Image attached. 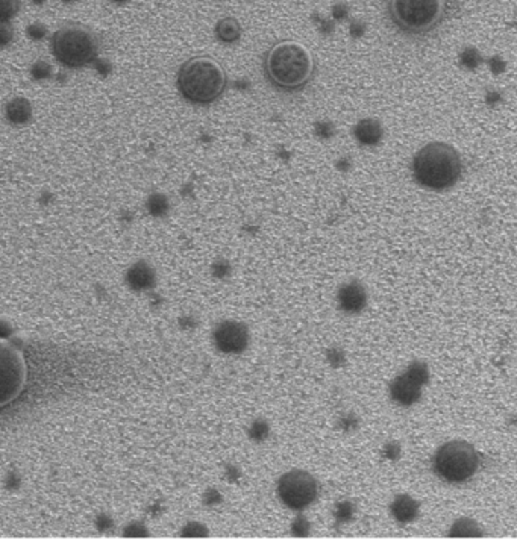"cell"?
<instances>
[{
  "mask_svg": "<svg viewBox=\"0 0 517 547\" xmlns=\"http://www.w3.org/2000/svg\"><path fill=\"white\" fill-rule=\"evenodd\" d=\"M293 532H295V535L297 534V535H305V534H308L310 532V523L306 522L305 519H297V520H295V523H293Z\"/></svg>",
  "mask_w": 517,
  "mask_h": 547,
  "instance_id": "484cf974",
  "label": "cell"
},
{
  "mask_svg": "<svg viewBox=\"0 0 517 547\" xmlns=\"http://www.w3.org/2000/svg\"><path fill=\"white\" fill-rule=\"evenodd\" d=\"M96 526H97V529H99L101 532H105V530L111 529L112 522H111V519H108L107 515H101L99 519H97V522H96Z\"/></svg>",
  "mask_w": 517,
  "mask_h": 547,
  "instance_id": "f1b7e54d",
  "label": "cell"
},
{
  "mask_svg": "<svg viewBox=\"0 0 517 547\" xmlns=\"http://www.w3.org/2000/svg\"><path fill=\"white\" fill-rule=\"evenodd\" d=\"M268 432H271V428H268V423L264 420H255L249 429V436L253 441H257V443H261V441L267 440L268 437Z\"/></svg>",
  "mask_w": 517,
  "mask_h": 547,
  "instance_id": "ffe728a7",
  "label": "cell"
},
{
  "mask_svg": "<svg viewBox=\"0 0 517 547\" xmlns=\"http://www.w3.org/2000/svg\"><path fill=\"white\" fill-rule=\"evenodd\" d=\"M50 50L56 61L65 69L81 70L97 61L101 43L92 29L67 25L52 35Z\"/></svg>",
  "mask_w": 517,
  "mask_h": 547,
  "instance_id": "277c9868",
  "label": "cell"
},
{
  "mask_svg": "<svg viewBox=\"0 0 517 547\" xmlns=\"http://www.w3.org/2000/svg\"><path fill=\"white\" fill-rule=\"evenodd\" d=\"M430 380L428 365L421 361L411 363L390 385L392 399L401 407H411L422 397V388Z\"/></svg>",
  "mask_w": 517,
  "mask_h": 547,
  "instance_id": "9c48e42d",
  "label": "cell"
},
{
  "mask_svg": "<svg viewBox=\"0 0 517 547\" xmlns=\"http://www.w3.org/2000/svg\"><path fill=\"white\" fill-rule=\"evenodd\" d=\"M21 10V0H0V21L11 23Z\"/></svg>",
  "mask_w": 517,
  "mask_h": 547,
  "instance_id": "ac0fdd59",
  "label": "cell"
},
{
  "mask_svg": "<svg viewBox=\"0 0 517 547\" xmlns=\"http://www.w3.org/2000/svg\"><path fill=\"white\" fill-rule=\"evenodd\" d=\"M31 76L35 81L49 79L52 76V65L46 61H43V59H40V61H35L31 65Z\"/></svg>",
  "mask_w": 517,
  "mask_h": 547,
  "instance_id": "44dd1931",
  "label": "cell"
},
{
  "mask_svg": "<svg viewBox=\"0 0 517 547\" xmlns=\"http://www.w3.org/2000/svg\"><path fill=\"white\" fill-rule=\"evenodd\" d=\"M449 534H451V537H481L483 530L478 526L476 522L470 519H460L452 524Z\"/></svg>",
  "mask_w": 517,
  "mask_h": 547,
  "instance_id": "e0dca14e",
  "label": "cell"
},
{
  "mask_svg": "<svg viewBox=\"0 0 517 547\" xmlns=\"http://www.w3.org/2000/svg\"><path fill=\"white\" fill-rule=\"evenodd\" d=\"M337 301L343 312L359 314L367 305V291L358 281L344 282L339 288Z\"/></svg>",
  "mask_w": 517,
  "mask_h": 547,
  "instance_id": "8fae6325",
  "label": "cell"
},
{
  "mask_svg": "<svg viewBox=\"0 0 517 547\" xmlns=\"http://www.w3.org/2000/svg\"><path fill=\"white\" fill-rule=\"evenodd\" d=\"M317 481L305 470H290L281 476L278 482V496L281 502L293 511H302L313 505L317 499Z\"/></svg>",
  "mask_w": 517,
  "mask_h": 547,
  "instance_id": "ba28073f",
  "label": "cell"
},
{
  "mask_svg": "<svg viewBox=\"0 0 517 547\" xmlns=\"http://www.w3.org/2000/svg\"><path fill=\"white\" fill-rule=\"evenodd\" d=\"M213 341L222 354L238 355L243 354L251 343V334L246 325L235 320H224L215 326Z\"/></svg>",
  "mask_w": 517,
  "mask_h": 547,
  "instance_id": "30bf717a",
  "label": "cell"
},
{
  "mask_svg": "<svg viewBox=\"0 0 517 547\" xmlns=\"http://www.w3.org/2000/svg\"><path fill=\"white\" fill-rule=\"evenodd\" d=\"M328 356H329V363H331V365H341L344 363V354L341 350H337V349L329 350Z\"/></svg>",
  "mask_w": 517,
  "mask_h": 547,
  "instance_id": "4316f807",
  "label": "cell"
},
{
  "mask_svg": "<svg viewBox=\"0 0 517 547\" xmlns=\"http://www.w3.org/2000/svg\"><path fill=\"white\" fill-rule=\"evenodd\" d=\"M59 2H63L64 5H70V3H74V2H76V0H59Z\"/></svg>",
  "mask_w": 517,
  "mask_h": 547,
  "instance_id": "d6a6232c",
  "label": "cell"
},
{
  "mask_svg": "<svg viewBox=\"0 0 517 547\" xmlns=\"http://www.w3.org/2000/svg\"><path fill=\"white\" fill-rule=\"evenodd\" d=\"M32 3L36 6H43L44 3H46V0H32Z\"/></svg>",
  "mask_w": 517,
  "mask_h": 547,
  "instance_id": "1f68e13d",
  "label": "cell"
},
{
  "mask_svg": "<svg viewBox=\"0 0 517 547\" xmlns=\"http://www.w3.org/2000/svg\"><path fill=\"white\" fill-rule=\"evenodd\" d=\"M49 31H48V26L40 23V21H35V23H31L26 28V35L29 40L32 41H43L46 40Z\"/></svg>",
  "mask_w": 517,
  "mask_h": 547,
  "instance_id": "7402d4cb",
  "label": "cell"
},
{
  "mask_svg": "<svg viewBox=\"0 0 517 547\" xmlns=\"http://www.w3.org/2000/svg\"><path fill=\"white\" fill-rule=\"evenodd\" d=\"M388 11L393 23L405 32H423L437 23L441 0H390Z\"/></svg>",
  "mask_w": 517,
  "mask_h": 547,
  "instance_id": "8992f818",
  "label": "cell"
},
{
  "mask_svg": "<svg viewBox=\"0 0 517 547\" xmlns=\"http://www.w3.org/2000/svg\"><path fill=\"white\" fill-rule=\"evenodd\" d=\"M419 508H421V505H419L417 500L408 496V494H401V496H396V499L392 502L390 513L396 522L405 524L417 519Z\"/></svg>",
  "mask_w": 517,
  "mask_h": 547,
  "instance_id": "9a60e30c",
  "label": "cell"
},
{
  "mask_svg": "<svg viewBox=\"0 0 517 547\" xmlns=\"http://www.w3.org/2000/svg\"><path fill=\"white\" fill-rule=\"evenodd\" d=\"M350 514H352V506L349 504H346V502H343V504L337 506V517H339L341 522L348 520Z\"/></svg>",
  "mask_w": 517,
  "mask_h": 547,
  "instance_id": "83f0119b",
  "label": "cell"
},
{
  "mask_svg": "<svg viewBox=\"0 0 517 547\" xmlns=\"http://www.w3.org/2000/svg\"><path fill=\"white\" fill-rule=\"evenodd\" d=\"M123 534L127 537H138V535H147V529L143 524L138 523V522H132L127 524V526L123 529Z\"/></svg>",
  "mask_w": 517,
  "mask_h": 547,
  "instance_id": "d4e9b609",
  "label": "cell"
},
{
  "mask_svg": "<svg viewBox=\"0 0 517 547\" xmlns=\"http://www.w3.org/2000/svg\"><path fill=\"white\" fill-rule=\"evenodd\" d=\"M32 103L26 97H14L5 107V118L12 126H25L32 120Z\"/></svg>",
  "mask_w": 517,
  "mask_h": 547,
  "instance_id": "4fadbf2b",
  "label": "cell"
},
{
  "mask_svg": "<svg viewBox=\"0 0 517 547\" xmlns=\"http://www.w3.org/2000/svg\"><path fill=\"white\" fill-rule=\"evenodd\" d=\"M354 137L361 146H377L382 138V126L374 118H361L354 126Z\"/></svg>",
  "mask_w": 517,
  "mask_h": 547,
  "instance_id": "5bb4252c",
  "label": "cell"
},
{
  "mask_svg": "<svg viewBox=\"0 0 517 547\" xmlns=\"http://www.w3.org/2000/svg\"><path fill=\"white\" fill-rule=\"evenodd\" d=\"M461 175L458 152L446 143H430L419 151L413 160V176L419 185L430 190L452 186Z\"/></svg>",
  "mask_w": 517,
  "mask_h": 547,
  "instance_id": "3957f363",
  "label": "cell"
},
{
  "mask_svg": "<svg viewBox=\"0 0 517 547\" xmlns=\"http://www.w3.org/2000/svg\"><path fill=\"white\" fill-rule=\"evenodd\" d=\"M28 380L26 359L14 344L0 339V407L11 403L23 392Z\"/></svg>",
  "mask_w": 517,
  "mask_h": 547,
  "instance_id": "52a82bcc",
  "label": "cell"
},
{
  "mask_svg": "<svg viewBox=\"0 0 517 547\" xmlns=\"http://www.w3.org/2000/svg\"><path fill=\"white\" fill-rule=\"evenodd\" d=\"M479 455L467 441L454 440L441 446L434 455L432 469L440 479L449 484L466 482L476 473Z\"/></svg>",
  "mask_w": 517,
  "mask_h": 547,
  "instance_id": "5b68a950",
  "label": "cell"
},
{
  "mask_svg": "<svg viewBox=\"0 0 517 547\" xmlns=\"http://www.w3.org/2000/svg\"><path fill=\"white\" fill-rule=\"evenodd\" d=\"M126 283L132 291H149L155 287L156 275L154 267L146 261H138L126 272Z\"/></svg>",
  "mask_w": 517,
  "mask_h": 547,
  "instance_id": "7c38bea8",
  "label": "cell"
},
{
  "mask_svg": "<svg viewBox=\"0 0 517 547\" xmlns=\"http://www.w3.org/2000/svg\"><path fill=\"white\" fill-rule=\"evenodd\" d=\"M182 535H189V537H205L208 535V530L204 526V524H200L198 522H190L185 524V528L182 529Z\"/></svg>",
  "mask_w": 517,
  "mask_h": 547,
  "instance_id": "cb8c5ba5",
  "label": "cell"
},
{
  "mask_svg": "<svg viewBox=\"0 0 517 547\" xmlns=\"http://www.w3.org/2000/svg\"><path fill=\"white\" fill-rule=\"evenodd\" d=\"M109 2L116 3V5H125V3L129 2V0H109Z\"/></svg>",
  "mask_w": 517,
  "mask_h": 547,
  "instance_id": "4dcf8cb0",
  "label": "cell"
},
{
  "mask_svg": "<svg viewBox=\"0 0 517 547\" xmlns=\"http://www.w3.org/2000/svg\"><path fill=\"white\" fill-rule=\"evenodd\" d=\"M147 209L149 213L155 217H161L167 213L169 204L166 196H161V194H152L147 200Z\"/></svg>",
  "mask_w": 517,
  "mask_h": 547,
  "instance_id": "d6986e66",
  "label": "cell"
},
{
  "mask_svg": "<svg viewBox=\"0 0 517 547\" xmlns=\"http://www.w3.org/2000/svg\"><path fill=\"white\" fill-rule=\"evenodd\" d=\"M215 36L224 44L237 43L242 36V25L235 17H223L215 25Z\"/></svg>",
  "mask_w": 517,
  "mask_h": 547,
  "instance_id": "2e32d148",
  "label": "cell"
},
{
  "mask_svg": "<svg viewBox=\"0 0 517 547\" xmlns=\"http://www.w3.org/2000/svg\"><path fill=\"white\" fill-rule=\"evenodd\" d=\"M176 87L189 103L207 107L226 92L228 74L214 58L193 56L179 67Z\"/></svg>",
  "mask_w": 517,
  "mask_h": 547,
  "instance_id": "7a4b0ae2",
  "label": "cell"
},
{
  "mask_svg": "<svg viewBox=\"0 0 517 547\" xmlns=\"http://www.w3.org/2000/svg\"><path fill=\"white\" fill-rule=\"evenodd\" d=\"M316 64L311 52L296 41H279L266 52L263 73L276 92L293 94L310 84Z\"/></svg>",
  "mask_w": 517,
  "mask_h": 547,
  "instance_id": "6da1fadb",
  "label": "cell"
},
{
  "mask_svg": "<svg viewBox=\"0 0 517 547\" xmlns=\"http://www.w3.org/2000/svg\"><path fill=\"white\" fill-rule=\"evenodd\" d=\"M14 39H16V32H14L12 25L0 21V49L10 47Z\"/></svg>",
  "mask_w": 517,
  "mask_h": 547,
  "instance_id": "603a6c76",
  "label": "cell"
},
{
  "mask_svg": "<svg viewBox=\"0 0 517 547\" xmlns=\"http://www.w3.org/2000/svg\"><path fill=\"white\" fill-rule=\"evenodd\" d=\"M12 334V328L10 323H6V321L0 320V339H5L8 340Z\"/></svg>",
  "mask_w": 517,
  "mask_h": 547,
  "instance_id": "f546056e",
  "label": "cell"
}]
</instances>
